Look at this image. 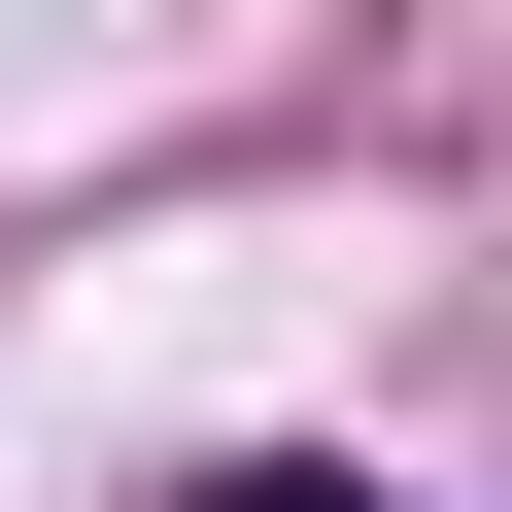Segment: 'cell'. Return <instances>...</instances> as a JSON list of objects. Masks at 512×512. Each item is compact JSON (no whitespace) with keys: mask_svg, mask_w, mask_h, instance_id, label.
I'll list each match as a JSON object with an SVG mask.
<instances>
[{"mask_svg":"<svg viewBox=\"0 0 512 512\" xmlns=\"http://www.w3.org/2000/svg\"><path fill=\"white\" fill-rule=\"evenodd\" d=\"M205 512H376V478H308V444H274V478H205Z\"/></svg>","mask_w":512,"mask_h":512,"instance_id":"obj_1","label":"cell"}]
</instances>
